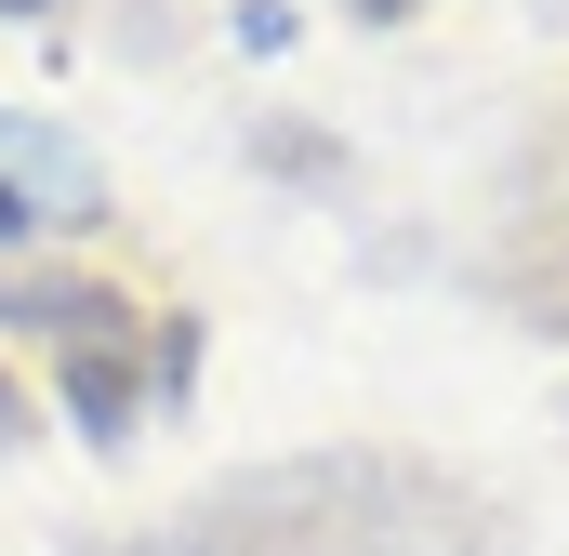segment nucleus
I'll return each instance as SVG.
<instances>
[{
    "label": "nucleus",
    "mask_w": 569,
    "mask_h": 556,
    "mask_svg": "<svg viewBox=\"0 0 569 556\" xmlns=\"http://www.w3.org/2000/svg\"><path fill=\"white\" fill-rule=\"evenodd\" d=\"M0 318H40V331H53V371H67L80 437L120 450V424L146 411V318L107 278H13V266H0Z\"/></svg>",
    "instance_id": "f257e3e1"
},
{
    "label": "nucleus",
    "mask_w": 569,
    "mask_h": 556,
    "mask_svg": "<svg viewBox=\"0 0 569 556\" xmlns=\"http://www.w3.org/2000/svg\"><path fill=\"white\" fill-rule=\"evenodd\" d=\"M517 291H530V305H543V318H557V331H569V239H543V252H530V278H517Z\"/></svg>",
    "instance_id": "f03ea898"
},
{
    "label": "nucleus",
    "mask_w": 569,
    "mask_h": 556,
    "mask_svg": "<svg viewBox=\"0 0 569 556\" xmlns=\"http://www.w3.org/2000/svg\"><path fill=\"white\" fill-rule=\"evenodd\" d=\"M13 437H27V385L0 371V450H13Z\"/></svg>",
    "instance_id": "7ed1b4c3"
},
{
    "label": "nucleus",
    "mask_w": 569,
    "mask_h": 556,
    "mask_svg": "<svg viewBox=\"0 0 569 556\" xmlns=\"http://www.w3.org/2000/svg\"><path fill=\"white\" fill-rule=\"evenodd\" d=\"M358 13H385V27H398V13H411V0H358Z\"/></svg>",
    "instance_id": "20e7f679"
},
{
    "label": "nucleus",
    "mask_w": 569,
    "mask_h": 556,
    "mask_svg": "<svg viewBox=\"0 0 569 556\" xmlns=\"http://www.w3.org/2000/svg\"><path fill=\"white\" fill-rule=\"evenodd\" d=\"M0 13H40V0H0Z\"/></svg>",
    "instance_id": "39448f33"
}]
</instances>
